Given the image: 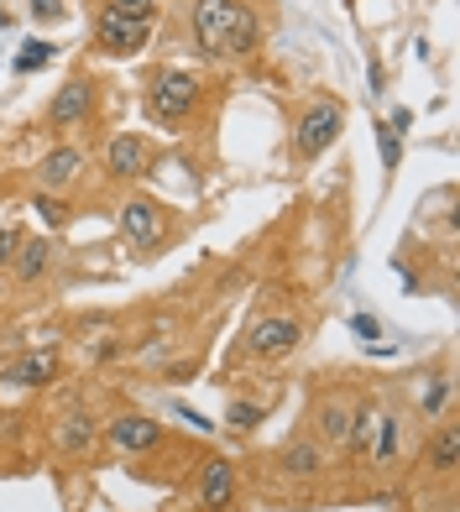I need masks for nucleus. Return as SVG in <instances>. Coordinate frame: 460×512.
<instances>
[{
    "label": "nucleus",
    "instance_id": "f257e3e1",
    "mask_svg": "<svg viewBox=\"0 0 460 512\" xmlns=\"http://www.w3.org/2000/svg\"><path fill=\"white\" fill-rule=\"evenodd\" d=\"M189 37H194L199 58L241 63L262 48V16L251 0H194L189 6Z\"/></svg>",
    "mask_w": 460,
    "mask_h": 512
},
{
    "label": "nucleus",
    "instance_id": "f03ea898",
    "mask_svg": "<svg viewBox=\"0 0 460 512\" xmlns=\"http://www.w3.org/2000/svg\"><path fill=\"white\" fill-rule=\"evenodd\" d=\"M157 27V0H100L95 42L105 58H136L152 42Z\"/></svg>",
    "mask_w": 460,
    "mask_h": 512
},
{
    "label": "nucleus",
    "instance_id": "7ed1b4c3",
    "mask_svg": "<svg viewBox=\"0 0 460 512\" xmlns=\"http://www.w3.org/2000/svg\"><path fill=\"white\" fill-rule=\"evenodd\" d=\"M199 100H204V84H199V74H189V68H157V74L147 79V89H142V110H147V121L152 126H168V131H178V126H189L194 121V110H199Z\"/></svg>",
    "mask_w": 460,
    "mask_h": 512
},
{
    "label": "nucleus",
    "instance_id": "20e7f679",
    "mask_svg": "<svg viewBox=\"0 0 460 512\" xmlns=\"http://www.w3.org/2000/svg\"><path fill=\"white\" fill-rule=\"evenodd\" d=\"M340 131H345V100L314 95L304 110H298V121H293V157H298V162L325 157V152L340 142Z\"/></svg>",
    "mask_w": 460,
    "mask_h": 512
},
{
    "label": "nucleus",
    "instance_id": "39448f33",
    "mask_svg": "<svg viewBox=\"0 0 460 512\" xmlns=\"http://www.w3.org/2000/svg\"><path fill=\"white\" fill-rule=\"evenodd\" d=\"M298 340H304V324L288 319V314H262L251 319V330L241 340V356H257V361H283L298 351Z\"/></svg>",
    "mask_w": 460,
    "mask_h": 512
},
{
    "label": "nucleus",
    "instance_id": "423d86ee",
    "mask_svg": "<svg viewBox=\"0 0 460 512\" xmlns=\"http://www.w3.org/2000/svg\"><path fill=\"white\" fill-rule=\"evenodd\" d=\"M168 236V209L157 199H126L121 204V241L131 251H152Z\"/></svg>",
    "mask_w": 460,
    "mask_h": 512
},
{
    "label": "nucleus",
    "instance_id": "0eeeda50",
    "mask_svg": "<svg viewBox=\"0 0 460 512\" xmlns=\"http://www.w3.org/2000/svg\"><path fill=\"white\" fill-rule=\"evenodd\" d=\"M95 89H100V84L89 79V74H74V79H68L58 95L48 100V126H53V131H74V126H84L89 115H95Z\"/></svg>",
    "mask_w": 460,
    "mask_h": 512
},
{
    "label": "nucleus",
    "instance_id": "6e6552de",
    "mask_svg": "<svg viewBox=\"0 0 460 512\" xmlns=\"http://www.w3.org/2000/svg\"><path fill=\"white\" fill-rule=\"evenodd\" d=\"M152 168V142L142 131H115L110 136V147H105V178L115 183H131V178H142Z\"/></svg>",
    "mask_w": 460,
    "mask_h": 512
},
{
    "label": "nucleus",
    "instance_id": "1a4fd4ad",
    "mask_svg": "<svg viewBox=\"0 0 460 512\" xmlns=\"http://www.w3.org/2000/svg\"><path fill=\"white\" fill-rule=\"evenodd\" d=\"M105 439L121 455H147V450L163 445V424L147 418V413H121V418H110V424H105Z\"/></svg>",
    "mask_w": 460,
    "mask_h": 512
},
{
    "label": "nucleus",
    "instance_id": "9d476101",
    "mask_svg": "<svg viewBox=\"0 0 460 512\" xmlns=\"http://www.w3.org/2000/svg\"><path fill=\"white\" fill-rule=\"evenodd\" d=\"M194 502H199L204 512H225L230 502H236V465H230L225 455H210V460L199 465Z\"/></svg>",
    "mask_w": 460,
    "mask_h": 512
},
{
    "label": "nucleus",
    "instance_id": "9b49d317",
    "mask_svg": "<svg viewBox=\"0 0 460 512\" xmlns=\"http://www.w3.org/2000/svg\"><path fill=\"white\" fill-rule=\"evenodd\" d=\"M100 439V418L89 413L84 403H74L63 418H58V429H53V445L63 450V455H89V445Z\"/></svg>",
    "mask_w": 460,
    "mask_h": 512
},
{
    "label": "nucleus",
    "instance_id": "f8f14e48",
    "mask_svg": "<svg viewBox=\"0 0 460 512\" xmlns=\"http://www.w3.org/2000/svg\"><path fill=\"white\" fill-rule=\"evenodd\" d=\"M84 168H89V157H84L79 147H53L48 157L37 162V183H42L48 194H58V189H68V183H79Z\"/></svg>",
    "mask_w": 460,
    "mask_h": 512
},
{
    "label": "nucleus",
    "instance_id": "ddd939ff",
    "mask_svg": "<svg viewBox=\"0 0 460 512\" xmlns=\"http://www.w3.org/2000/svg\"><path fill=\"white\" fill-rule=\"evenodd\" d=\"M278 471L288 481H319L325 476V445H314V439H288L278 450Z\"/></svg>",
    "mask_w": 460,
    "mask_h": 512
},
{
    "label": "nucleus",
    "instance_id": "4468645a",
    "mask_svg": "<svg viewBox=\"0 0 460 512\" xmlns=\"http://www.w3.org/2000/svg\"><path fill=\"white\" fill-rule=\"evenodd\" d=\"M356 408L361 403H345V398H325L319 403V439H325V445H335V450H345L351 445V429H356Z\"/></svg>",
    "mask_w": 460,
    "mask_h": 512
},
{
    "label": "nucleus",
    "instance_id": "2eb2a0df",
    "mask_svg": "<svg viewBox=\"0 0 460 512\" xmlns=\"http://www.w3.org/2000/svg\"><path fill=\"white\" fill-rule=\"evenodd\" d=\"M53 241L48 236H37V241H21V251H16V262H11V272H16V283L21 288H32V283H42V277L53 272Z\"/></svg>",
    "mask_w": 460,
    "mask_h": 512
},
{
    "label": "nucleus",
    "instance_id": "dca6fc26",
    "mask_svg": "<svg viewBox=\"0 0 460 512\" xmlns=\"http://www.w3.org/2000/svg\"><path fill=\"white\" fill-rule=\"evenodd\" d=\"M424 460H429L434 476H455V465H460V424L455 418H440V429H434Z\"/></svg>",
    "mask_w": 460,
    "mask_h": 512
},
{
    "label": "nucleus",
    "instance_id": "f3484780",
    "mask_svg": "<svg viewBox=\"0 0 460 512\" xmlns=\"http://www.w3.org/2000/svg\"><path fill=\"white\" fill-rule=\"evenodd\" d=\"M53 377H58V356H53V351H32V356H21V361L6 371L11 387H48Z\"/></svg>",
    "mask_w": 460,
    "mask_h": 512
},
{
    "label": "nucleus",
    "instance_id": "a211bd4d",
    "mask_svg": "<svg viewBox=\"0 0 460 512\" xmlns=\"http://www.w3.org/2000/svg\"><path fill=\"white\" fill-rule=\"evenodd\" d=\"M58 58V42H48V37H32V42H21V53H16V74H37V68H48Z\"/></svg>",
    "mask_w": 460,
    "mask_h": 512
},
{
    "label": "nucleus",
    "instance_id": "6ab92c4d",
    "mask_svg": "<svg viewBox=\"0 0 460 512\" xmlns=\"http://www.w3.org/2000/svg\"><path fill=\"white\" fill-rule=\"evenodd\" d=\"M262 418H267V403H257V398H230V408H225V424L236 434H251Z\"/></svg>",
    "mask_w": 460,
    "mask_h": 512
},
{
    "label": "nucleus",
    "instance_id": "aec40b11",
    "mask_svg": "<svg viewBox=\"0 0 460 512\" xmlns=\"http://www.w3.org/2000/svg\"><path fill=\"white\" fill-rule=\"evenodd\" d=\"M450 377H445V371H440V377H434L429 387H424V398H419V413L424 418H445V408H450Z\"/></svg>",
    "mask_w": 460,
    "mask_h": 512
},
{
    "label": "nucleus",
    "instance_id": "412c9836",
    "mask_svg": "<svg viewBox=\"0 0 460 512\" xmlns=\"http://www.w3.org/2000/svg\"><path fill=\"white\" fill-rule=\"evenodd\" d=\"M377 152H382V168L398 173V162H403V131H393V126L377 121Z\"/></svg>",
    "mask_w": 460,
    "mask_h": 512
},
{
    "label": "nucleus",
    "instance_id": "4be33fe9",
    "mask_svg": "<svg viewBox=\"0 0 460 512\" xmlns=\"http://www.w3.org/2000/svg\"><path fill=\"white\" fill-rule=\"evenodd\" d=\"M32 215H42L48 225H63V220H68V209H63V199H58V194H48V189H42V194L32 199Z\"/></svg>",
    "mask_w": 460,
    "mask_h": 512
},
{
    "label": "nucleus",
    "instance_id": "5701e85b",
    "mask_svg": "<svg viewBox=\"0 0 460 512\" xmlns=\"http://www.w3.org/2000/svg\"><path fill=\"white\" fill-rule=\"evenodd\" d=\"M27 16L48 27V21H63V16H68V6H63V0H32V6H27Z\"/></svg>",
    "mask_w": 460,
    "mask_h": 512
},
{
    "label": "nucleus",
    "instance_id": "b1692460",
    "mask_svg": "<svg viewBox=\"0 0 460 512\" xmlns=\"http://www.w3.org/2000/svg\"><path fill=\"white\" fill-rule=\"evenodd\" d=\"M173 418H183V424H189L194 434H215V424H210V418H204V413H194L189 403H178V398H173Z\"/></svg>",
    "mask_w": 460,
    "mask_h": 512
},
{
    "label": "nucleus",
    "instance_id": "393cba45",
    "mask_svg": "<svg viewBox=\"0 0 460 512\" xmlns=\"http://www.w3.org/2000/svg\"><path fill=\"white\" fill-rule=\"evenodd\" d=\"M21 241H27V236H21L16 225H11V230H0V272H6V267L16 262V251H21Z\"/></svg>",
    "mask_w": 460,
    "mask_h": 512
},
{
    "label": "nucleus",
    "instance_id": "a878e982",
    "mask_svg": "<svg viewBox=\"0 0 460 512\" xmlns=\"http://www.w3.org/2000/svg\"><path fill=\"white\" fill-rule=\"evenodd\" d=\"M351 330H356V335H366V351H387V345H382V330H377V319L356 314V319H351Z\"/></svg>",
    "mask_w": 460,
    "mask_h": 512
},
{
    "label": "nucleus",
    "instance_id": "bb28decb",
    "mask_svg": "<svg viewBox=\"0 0 460 512\" xmlns=\"http://www.w3.org/2000/svg\"><path fill=\"white\" fill-rule=\"evenodd\" d=\"M11 21H16V16H11V11H6V6H0V27H11Z\"/></svg>",
    "mask_w": 460,
    "mask_h": 512
}]
</instances>
